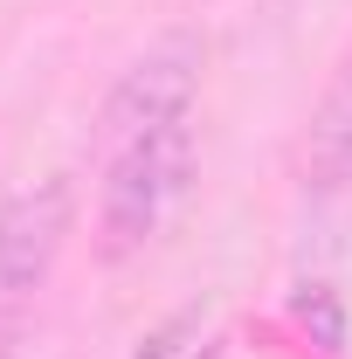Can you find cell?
Returning a JSON list of instances; mask_svg holds the SVG:
<instances>
[{"mask_svg":"<svg viewBox=\"0 0 352 359\" xmlns=\"http://www.w3.org/2000/svg\"><path fill=\"white\" fill-rule=\"evenodd\" d=\"M76 235V187L69 173H48V180H28L14 194H0V325L28 311L42 297L55 256L69 249Z\"/></svg>","mask_w":352,"mask_h":359,"instance_id":"obj_3","label":"cell"},{"mask_svg":"<svg viewBox=\"0 0 352 359\" xmlns=\"http://www.w3.org/2000/svg\"><path fill=\"white\" fill-rule=\"evenodd\" d=\"M187 332H194V311L166 318V325H152V332H145L125 359H180V353H187Z\"/></svg>","mask_w":352,"mask_h":359,"instance_id":"obj_5","label":"cell"},{"mask_svg":"<svg viewBox=\"0 0 352 359\" xmlns=\"http://www.w3.org/2000/svg\"><path fill=\"white\" fill-rule=\"evenodd\" d=\"M304 173H311V187H352V48L332 62L325 97H318V111H311Z\"/></svg>","mask_w":352,"mask_h":359,"instance_id":"obj_4","label":"cell"},{"mask_svg":"<svg viewBox=\"0 0 352 359\" xmlns=\"http://www.w3.org/2000/svg\"><path fill=\"white\" fill-rule=\"evenodd\" d=\"M201 69H208V35L201 28H166L138 48L132 62L118 69V83L104 90V145H125V138L166 132L194 118V97H201Z\"/></svg>","mask_w":352,"mask_h":359,"instance_id":"obj_2","label":"cell"},{"mask_svg":"<svg viewBox=\"0 0 352 359\" xmlns=\"http://www.w3.org/2000/svg\"><path fill=\"white\" fill-rule=\"evenodd\" d=\"M187 180H194V125H166V132L111 145V166L97 187V256L132 263L187 201Z\"/></svg>","mask_w":352,"mask_h":359,"instance_id":"obj_1","label":"cell"}]
</instances>
